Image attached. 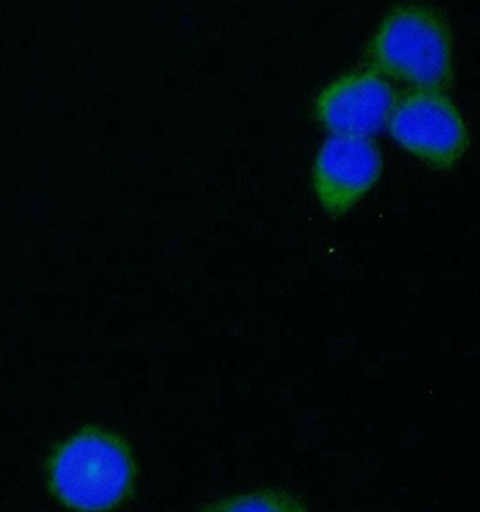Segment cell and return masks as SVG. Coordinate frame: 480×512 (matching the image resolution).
<instances>
[{"label": "cell", "instance_id": "cell-4", "mask_svg": "<svg viewBox=\"0 0 480 512\" xmlns=\"http://www.w3.org/2000/svg\"><path fill=\"white\" fill-rule=\"evenodd\" d=\"M382 173V151L371 137L329 135L313 159V193L324 214L338 220L373 193Z\"/></svg>", "mask_w": 480, "mask_h": 512}, {"label": "cell", "instance_id": "cell-1", "mask_svg": "<svg viewBox=\"0 0 480 512\" xmlns=\"http://www.w3.org/2000/svg\"><path fill=\"white\" fill-rule=\"evenodd\" d=\"M137 460L130 442L99 424L83 426L54 448L47 486L58 504L80 512L117 511L137 487Z\"/></svg>", "mask_w": 480, "mask_h": 512}, {"label": "cell", "instance_id": "cell-3", "mask_svg": "<svg viewBox=\"0 0 480 512\" xmlns=\"http://www.w3.org/2000/svg\"><path fill=\"white\" fill-rule=\"evenodd\" d=\"M392 141L437 171H450L470 148V128L445 90L410 89L392 106L387 128Z\"/></svg>", "mask_w": 480, "mask_h": 512}, {"label": "cell", "instance_id": "cell-2", "mask_svg": "<svg viewBox=\"0 0 480 512\" xmlns=\"http://www.w3.org/2000/svg\"><path fill=\"white\" fill-rule=\"evenodd\" d=\"M367 63L410 89L445 90L455 71L454 36L436 8L405 2L392 8L367 45Z\"/></svg>", "mask_w": 480, "mask_h": 512}, {"label": "cell", "instance_id": "cell-6", "mask_svg": "<svg viewBox=\"0 0 480 512\" xmlns=\"http://www.w3.org/2000/svg\"><path fill=\"white\" fill-rule=\"evenodd\" d=\"M205 511L303 512L306 511V505L301 498H297L294 493L285 489H256V491H245L240 495L222 498L213 505H207Z\"/></svg>", "mask_w": 480, "mask_h": 512}, {"label": "cell", "instance_id": "cell-5", "mask_svg": "<svg viewBox=\"0 0 480 512\" xmlns=\"http://www.w3.org/2000/svg\"><path fill=\"white\" fill-rule=\"evenodd\" d=\"M392 81L371 67L340 74L313 101V119L329 135L371 137L387 128L394 101Z\"/></svg>", "mask_w": 480, "mask_h": 512}]
</instances>
